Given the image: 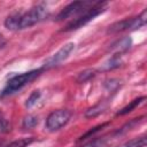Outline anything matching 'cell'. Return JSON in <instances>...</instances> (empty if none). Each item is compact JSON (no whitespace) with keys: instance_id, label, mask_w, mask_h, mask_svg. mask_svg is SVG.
Instances as JSON below:
<instances>
[{"instance_id":"6da1fadb","label":"cell","mask_w":147,"mask_h":147,"mask_svg":"<svg viewBox=\"0 0 147 147\" xmlns=\"http://www.w3.org/2000/svg\"><path fill=\"white\" fill-rule=\"evenodd\" d=\"M48 15V9L44 5H37L31 7L28 11L24 13H13L5 21V26L8 30L16 31L23 30L26 28H31L39 22L44 21Z\"/></svg>"},{"instance_id":"7a4b0ae2","label":"cell","mask_w":147,"mask_h":147,"mask_svg":"<svg viewBox=\"0 0 147 147\" xmlns=\"http://www.w3.org/2000/svg\"><path fill=\"white\" fill-rule=\"evenodd\" d=\"M42 68L40 69H34V70H31V71H28V72H23V74H20V75H16L14 76L13 78H10L5 88L2 90V92L0 93V96H6V95H10L17 91H20L21 88H23L25 85L30 84L32 80H34L41 72H42Z\"/></svg>"},{"instance_id":"3957f363","label":"cell","mask_w":147,"mask_h":147,"mask_svg":"<svg viewBox=\"0 0 147 147\" xmlns=\"http://www.w3.org/2000/svg\"><path fill=\"white\" fill-rule=\"evenodd\" d=\"M107 8V2H101V1H96L94 3V6H92L90 9H87L86 11H84L83 14H80L78 17H76L75 20H72L71 22H69L62 31H72V30H77L84 25H86L88 22H91L94 17H96L98 15H100L101 13H103Z\"/></svg>"},{"instance_id":"277c9868","label":"cell","mask_w":147,"mask_h":147,"mask_svg":"<svg viewBox=\"0 0 147 147\" xmlns=\"http://www.w3.org/2000/svg\"><path fill=\"white\" fill-rule=\"evenodd\" d=\"M146 21H147V11L145 9L139 16L131 17V18H124L122 21L113 23L111 25L108 26L107 32L108 33H117V32H123V31H127V30H136V29L144 26L146 24Z\"/></svg>"},{"instance_id":"5b68a950","label":"cell","mask_w":147,"mask_h":147,"mask_svg":"<svg viewBox=\"0 0 147 147\" xmlns=\"http://www.w3.org/2000/svg\"><path fill=\"white\" fill-rule=\"evenodd\" d=\"M71 111L68 109H57L52 111L45 123V126L48 131L51 132H55L59 131L60 129H62L63 126H65L68 124V122L71 118Z\"/></svg>"},{"instance_id":"8992f818","label":"cell","mask_w":147,"mask_h":147,"mask_svg":"<svg viewBox=\"0 0 147 147\" xmlns=\"http://www.w3.org/2000/svg\"><path fill=\"white\" fill-rule=\"evenodd\" d=\"M96 1H74L70 2L69 5H67L56 16V21H63L67 18H70L72 16L83 14L84 11H86L87 9H90L92 6H94Z\"/></svg>"},{"instance_id":"52a82bcc","label":"cell","mask_w":147,"mask_h":147,"mask_svg":"<svg viewBox=\"0 0 147 147\" xmlns=\"http://www.w3.org/2000/svg\"><path fill=\"white\" fill-rule=\"evenodd\" d=\"M75 46H76L75 42H67L65 45H63L56 53H54L52 56H49L44 62L42 69H49V68H53V67L59 65L61 62H63L64 60H67L69 57V55L75 49Z\"/></svg>"},{"instance_id":"ba28073f","label":"cell","mask_w":147,"mask_h":147,"mask_svg":"<svg viewBox=\"0 0 147 147\" xmlns=\"http://www.w3.org/2000/svg\"><path fill=\"white\" fill-rule=\"evenodd\" d=\"M121 64H122V56H121V54L117 53V54L113 55L109 60H107V61L102 64L101 70H102V71H109V70H113V69H115V68H118Z\"/></svg>"},{"instance_id":"9c48e42d","label":"cell","mask_w":147,"mask_h":147,"mask_svg":"<svg viewBox=\"0 0 147 147\" xmlns=\"http://www.w3.org/2000/svg\"><path fill=\"white\" fill-rule=\"evenodd\" d=\"M146 100V98L145 96H140V98H137V99H134V100H132L129 105H126L125 107H123L119 111H117V115L119 116H122V115H126V114H129V113H131L136 107H138L140 103H142L144 101Z\"/></svg>"},{"instance_id":"30bf717a","label":"cell","mask_w":147,"mask_h":147,"mask_svg":"<svg viewBox=\"0 0 147 147\" xmlns=\"http://www.w3.org/2000/svg\"><path fill=\"white\" fill-rule=\"evenodd\" d=\"M130 46H131V39L126 37V38H123V39L118 40L117 42L113 44V45H111V49H116V51L119 52V54H121V52L129 49Z\"/></svg>"},{"instance_id":"8fae6325","label":"cell","mask_w":147,"mask_h":147,"mask_svg":"<svg viewBox=\"0 0 147 147\" xmlns=\"http://www.w3.org/2000/svg\"><path fill=\"white\" fill-rule=\"evenodd\" d=\"M145 146H146V137L142 136V137H138V138H134L125 142L121 147H145Z\"/></svg>"},{"instance_id":"7c38bea8","label":"cell","mask_w":147,"mask_h":147,"mask_svg":"<svg viewBox=\"0 0 147 147\" xmlns=\"http://www.w3.org/2000/svg\"><path fill=\"white\" fill-rule=\"evenodd\" d=\"M34 139L32 137H29V138H21V139H17V140H14L11 141L7 147H26L28 145H30Z\"/></svg>"},{"instance_id":"4fadbf2b","label":"cell","mask_w":147,"mask_h":147,"mask_svg":"<svg viewBox=\"0 0 147 147\" xmlns=\"http://www.w3.org/2000/svg\"><path fill=\"white\" fill-rule=\"evenodd\" d=\"M105 108H106V106L103 105V103H98L96 106H94V107H92V108H90L87 111H86V114H85V116L86 117H94V116H96V115H99V114H101L103 110H105Z\"/></svg>"},{"instance_id":"5bb4252c","label":"cell","mask_w":147,"mask_h":147,"mask_svg":"<svg viewBox=\"0 0 147 147\" xmlns=\"http://www.w3.org/2000/svg\"><path fill=\"white\" fill-rule=\"evenodd\" d=\"M38 124V117L33 115H28L23 119V127L24 129H32Z\"/></svg>"},{"instance_id":"9a60e30c","label":"cell","mask_w":147,"mask_h":147,"mask_svg":"<svg viewBox=\"0 0 147 147\" xmlns=\"http://www.w3.org/2000/svg\"><path fill=\"white\" fill-rule=\"evenodd\" d=\"M39 98H40V91H33L31 94H30V96L26 99V102H25V106L28 107V108H30V107H32L33 105H36L37 103V101L39 100Z\"/></svg>"},{"instance_id":"2e32d148","label":"cell","mask_w":147,"mask_h":147,"mask_svg":"<svg viewBox=\"0 0 147 147\" xmlns=\"http://www.w3.org/2000/svg\"><path fill=\"white\" fill-rule=\"evenodd\" d=\"M107 145H108L107 139L100 138V139H95V140H93V141L84 145L83 147H107Z\"/></svg>"},{"instance_id":"e0dca14e","label":"cell","mask_w":147,"mask_h":147,"mask_svg":"<svg viewBox=\"0 0 147 147\" xmlns=\"http://www.w3.org/2000/svg\"><path fill=\"white\" fill-rule=\"evenodd\" d=\"M107 125V123H103V124H101V125H98V126H95V127H93L92 130H90V131H87L84 136H82L80 138H79V140H84V139H86V138H90L91 136H93L94 133H96L98 131H100L103 126H106Z\"/></svg>"},{"instance_id":"ac0fdd59","label":"cell","mask_w":147,"mask_h":147,"mask_svg":"<svg viewBox=\"0 0 147 147\" xmlns=\"http://www.w3.org/2000/svg\"><path fill=\"white\" fill-rule=\"evenodd\" d=\"M95 75V71L94 70H86L84 72H80L79 77H78V80L79 82H85L87 79H90L91 77H93Z\"/></svg>"},{"instance_id":"d6986e66","label":"cell","mask_w":147,"mask_h":147,"mask_svg":"<svg viewBox=\"0 0 147 147\" xmlns=\"http://www.w3.org/2000/svg\"><path fill=\"white\" fill-rule=\"evenodd\" d=\"M6 39L3 38V36L2 34H0V49L2 48V47H5V45H6Z\"/></svg>"}]
</instances>
